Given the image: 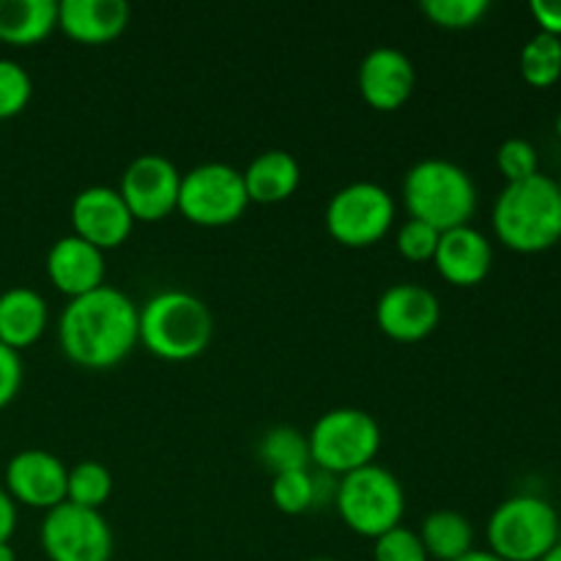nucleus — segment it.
Masks as SVG:
<instances>
[{
  "instance_id": "f257e3e1",
  "label": "nucleus",
  "mask_w": 561,
  "mask_h": 561,
  "mask_svg": "<svg viewBox=\"0 0 561 561\" xmlns=\"http://www.w3.org/2000/svg\"><path fill=\"white\" fill-rule=\"evenodd\" d=\"M64 354L88 370H107L140 343V307L113 285L69 299L58 321Z\"/></svg>"
},
{
  "instance_id": "f03ea898",
  "label": "nucleus",
  "mask_w": 561,
  "mask_h": 561,
  "mask_svg": "<svg viewBox=\"0 0 561 561\" xmlns=\"http://www.w3.org/2000/svg\"><path fill=\"white\" fill-rule=\"evenodd\" d=\"M493 230L504 247L524 255L557 247L561 241V190L557 179L537 173L504 186L493 203Z\"/></svg>"
},
{
  "instance_id": "7ed1b4c3",
  "label": "nucleus",
  "mask_w": 561,
  "mask_h": 561,
  "mask_svg": "<svg viewBox=\"0 0 561 561\" xmlns=\"http://www.w3.org/2000/svg\"><path fill=\"white\" fill-rule=\"evenodd\" d=\"M211 340V310L190 290H159L140 307V343L159 359H197Z\"/></svg>"
},
{
  "instance_id": "20e7f679",
  "label": "nucleus",
  "mask_w": 561,
  "mask_h": 561,
  "mask_svg": "<svg viewBox=\"0 0 561 561\" xmlns=\"http://www.w3.org/2000/svg\"><path fill=\"white\" fill-rule=\"evenodd\" d=\"M403 203L414 219L433 225L438 233L469 225L477 208V184L449 159H422L403 179Z\"/></svg>"
},
{
  "instance_id": "39448f33",
  "label": "nucleus",
  "mask_w": 561,
  "mask_h": 561,
  "mask_svg": "<svg viewBox=\"0 0 561 561\" xmlns=\"http://www.w3.org/2000/svg\"><path fill=\"white\" fill-rule=\"evenodd\" d=\"M488 551L504 561H540L561 542L559 513L546 499H507L488 518Z\"/></svg>"
},
{
  "instance_id": "423d86ee",
  "label": "nucleus",
  "mask_w": 561,
  "mask_h": 561,
  "mask_svg": "<svg viewBox=\"0 0 561 561\" xmlns=\"http://www.w3.org/2000/svg\"><path fill=\"white\" fill-rule=\"evenodd\" d=\"M334 504L351 531L376 540L400 526L405 513V493L392 471L370 463L340 480Z\"/></svg>"
},
{
  "instance_id": "0eeeda50",
  "label": "nucleus",
  "mask_w": 561,
  "mask_h": 561,
  "mask_svg": "<svg viewBox=\"0 0 561 561\" xmlns=\"http://www.w3.org/2000/svg\"><path fill=\"white\" fill-rule=\"evenodd\" d=\"M310 460L332 474H351L376 460L381 449V427L362 409H332L321 414L307 433Z\"/></svg>"
},
{
  "instance_id": "6e6552de",
  "label": "nucleus",
  "mask_w": 561,
  "mask_h": 561,
  "mask_svg": "<svg viewBox=\"0 0 561 561\" xmlns=\"http://www.w3.org/2000/svg\"><path fill=\"white\" fill-rule=\"evenodd\" d=\"M250 206L244 175L233 164L203 162L181 175L179 208L190 222L201 228L233 225Z\"/></svg>"
},
{
  "instance_id": "1a4fd4ad",
  "label": "nucleus",
  "mask_w": 561,
  "mask_h": 561,
  "mask_svg": "<svg viewBox=\"0 0 561 561\" xmlns=\"http://www.w3.org/2000/svg\"><path fill=\"white\" fill-rule=\"evenodd\" d=\"M327 230L343 247H370L389 233L394 201L376 181H354L327 203Z\"/></svg>"
},
{
  "instance_id": "9d476101",
  "label": "nucleus",
  "mask_w": 561,
  "mask_h": 561,
  "mask_svg": "<svg viewBox=\"0 0 561 561\" xmlns=\"http://www.w3.org/2000/svg\"><path fill=\"white\" fill-rule=\"evenodd\" d=\"M42 548L49 561H110L115 540L102 510L64 502L44 515Z\"/></svg>"
},
{
  "instance_id": "9b49d317",
  "label": "nucleus",
  "mask_w": 561,
  "mask_h": 561,
  "mask_svg": "<svg viewBox=\"0 0 561 561\" xmlns=\"http://www.w3.org/2000/svg\"><path fill=\"white\" fill-rule=\"evenodd\" d=\"M181 173L162 153H140L126 164L118 195L135 222H159L179 208Z\"/></svg>"
},
{
  "instance_id": "f8f14e48",
  "label": "nucleus",
  "mask_w": 561,
  "mask_h": 561,
  "mask_svg": "<svg viewBox=\"0 0 561 561\" xmlns=\"http://www.w3.org/2000/svg\"><path fill=\"white\" fill-rule=\"evenodd\" d=\"M438 321H442V301L425 285H392L383 290L376 305L378 329L398 343H420L431 337Z\"/></svg>"
},
{
  "instance_id": "ddd939ff",
  "label": "nucleus",
  "mask_w": 561,
  "mask_h": 561,
  "mask_svg": "<svg viewBox=\"0 0 561 561\" xmlns=\"http://www.w3.org/2000/svg\"><path fill=\"white\" fill-rule=\"evenodd\" d=\"M69 469L47 449H22L5 463V491L14 502L36 510H53L66 502Z\"/></svg>"
},
{
  "instance_id": "4468645a",
  "label": "nucleus",
  "mask_w": 561,
  "mask_h": 561,
  "mask_svg": "<svg viewBox=\"0 0 561 561\" xmlns=\"http://www.w3.org/2000/svg\"><path fill=\"white\" fill-rule=\"evenodd\" d=\"M71 228L75 236L102 252L115 250L129 239L135 217L126 208L124 197L113 186H88L71 201Z\"/></svg>"
},
{
  "instance_id": "2eb2a0df",
  "label": "nucleus",
  "mask_w": 561,
  "mask_h": 561,
  "mask_svg": "<svg viewBox=\"0 0 561 561\" xmlns=\"http://www.w3.org/2000/svg\"><path fill=\"white\" fill-rule=\"evenodd\" d=\"M356 82H359L362 99L370 107L392 113V110L403 107L414 93V60L398 47H376L362 58Z\"/></svg>"
},
{
  "instance_id": "dca6fc26",
  "label": "nucleus",
  "mask_w": 561,
  "mask_h": 561,
  "mask_svg": "<svg viewBox=\"0 0 561 561\" xmlns=\"http://www.w3.org/2000/svg\"><path fill=\"white\" fill-rule=\"evenodd\" d=\"M433 263L447 283L458 285V288H471L491 274L493 247L485 233L471 225H460V228L444 230Z\"/></svg>"
},
{
  "instance_id": "f3484780",
  "label": "nucleus",
  "mask_w": 561,
  "mask_h": 561,
  "mask_svg": "<svg viewBox=\"0 0 561 561\" xmlns=\"http://www.w3.org/2000/svg\"><path fill=\"white\" fill-rule=\"evenodd\" d=\"M47 277L69 299L104 285V252L80 236H64L47 252Z\"/></svg>"
},
{
  "instance_id": "a211bd4d",
  "label": "nucleus",
  "mask_w": 561,
  "mask_h": 561,
  "mask_svg": "<svg viewBox=\"0 0 561 561\" xmlns=\"http://www.w3.org/2000/svg\"><path fill=\"white\" fill-rule=\"evenodd\" d=\"M126 0H64L58 3V27L80 44H107L129 27Z\"/></svg>"
},
{
  "instance_id": "6ab92c4d",
  "label": "nucleus",
  "mask_w": 561,
  "mask_h": 561,
  "mask_svg": "<svg viewBox=\"0 0 561 561\" xmlns=\"http://www.w3.org/2000/svg\"><path fill=\"white\" fill-rule=\"evenodd\" d=\"M47 301L38 290L14 285L0 294V343L20 351L36 343L47 329Z\"/></svg>"
},
{
  "instance_id": "aec40b11",
  "label": "nucleus",
  "mask_w": 561,
  "mask_h": 561,
  "mask_svg": "<svg viewBox=\"0 0 561 561\" xmlns=\"http://www.w3.org/2000/svg\"><path fill=\"white\" fill-rule=\"evenodd\" d=\"M241 175H244L250 203H263V206L288 201L301 184L299 159L283 148L257 153Z\"/></svg>"
},
{
  "instance_id": "412c9836",
  "label": "nucleus",
  "mask_w": 561,
  "mask_h": 561,
  "mask_svg": "<svg viewBox=\"0 0 561 561\" xmlns=\"http://www.w3.org/2000/svg\"><path fill=\"white\" fill-rule=\"evenodd\" d=\"M58 27L55 0H0V42L27 47Z\"/></svg>"
},
{
  "instance_id": "4be33fe9",
  "label": "nucleus",
  "mask_w": 561,
  "mask_h": 561,
  "mask_svg": "<svg viewBox=\"0 0 561 561\" xmlns=\"http://www.w3.org/2000/svg\"><path fill=\"white\" fill-rule=\"evenodd\" d=\"M420 540L431 559L458 561L474 551V526L455 510H436L422 520Z\"/></svg>"
},
{
  "instance_id": "5701e85b",
  "label": "nucleus",
  "mask_w": 561,
  "mask_h": 561,
  "mask_svg": "<svg viewBox=\"0 0 561 561\" xmlns=\"http://www.w3.org/2000/svg\"><path fill=\"white\" fill-rule=\"evenodd\" d=\"M257 458L263 460V466L272 474L307 469V463H310V442L296 427H272L268 433H263L261 444H257Z\"/></svg>"
},
{
  "instance_id": "b1692460",
  "label": "nucleus",
  "mask_w": 561,
  "mask_h": 561,
  "mask_svg": "<svg viewBox=\"0 0 561 561\" xmlns=\"http://www.w3.org/2000/svg\"><path fill=\"white\" fill-rule=\"evenodd\" d=\"M520 75L531 88H551L561 77V38L535 33L520 49Z\"/></svg>"
},
{
  "instance_id": "393cba45",
  "label": "nucleus",
  "mask_w": 561,
  "mask_h": 561,
  "mask_svg": "<svg viewBox=\"0 0 561 561\" xmlns=\"http://www.w3.org/2000/svg\"><path fill=\"white\" fill-rule=\"evenodd\" d=\"M113 493V474L96 460H80L69 469L66 482V502L85 510H102Z\"/></svg>"
},
{
  "instance_id": "a878e982",
  "label": "nucleus",
  "mask_w": 561,
  "mask_h": 561,
  "mask_svg": "<svg viewBox=\"0 0 561 561\" xmlns=\"http://www.w3.org/2000/svg\"><path fill=\"white\" fill-rule=\"evenodd\" d=\"M316 499H318V482L316 477L310 474V469L274 474L272 502L279 513L301 515L316 504Z\"/></svg>"
},
{
  "instance_id": "bb28decb",
  "label": "nucleus",
  "mask_w": 561,
  "mask_h": 561,
  "mask_svg": "<svg viewBox=\"0 0 561 561\" xmlns=\"http://www.w3.org/2000/svg\"><path fill=\"white\" fill-rule=\"evenodd\" d=\"M491 11L488 0H422V14L447 31L474 27Z\"/></svg>"
},
{
  "instance_id": "cd10ccee",
  "label": "nucleus",
  "mask_w": 561,
  "mask_h": 561,
  "mask_svg": "<svg viewBox=\"0 0 561 561\" xmlns=\"http://www.w3.org/2000/svg\"><path fill=\"white\" fill-rule=\"evenodd\" d=\"M33 96V80L25 66L11 58H0V121L14 118L27 107Z\"/></svg>"
},
{
  "instance_id": "c85d7f7f",
  "label": "nucleus",
  "mask_w": 561,
  "mask_h": 561,
  "mask_svg": "<svg viewBox=\"0 0 561 561\" xmlns=\"http://www.w3.org/2000/svg\"><path fill=\"white\" fill-rule=\"evenodd\" d=\"M496 164L499 173L507 179V184L515 181H526L531 175L540 173V157H537V148L531 146L524 137H510L499 146L496 151Z\"/></svg>"
},
{
  "instance_id": "c756f323",
  "label": "nucleus",
  "mask_w": 561,
  "mask_h": 561,
  "mask_svg": "<svg viewBox=\"0 0 561 561\" xmlns=\"http://www.w3.org/2000/svg\"><path fill=\"white\" fill-rule=\"evenodd\" d=\"M373 559L376 561H431L425 546H422L420 535L405 529L403 524L389 529L387 535L376 537L373 546Z\"/></svg>"
},
{
  "instance_id": "7c9ffc66",
  "label": "nucleus",
  "mask_w": 561,
  "mask_h": 561,
  "mask_svg": "<svg viewBox=\"0 0 561 561\" xmlns=\"http://www.w3.org/2000/svg\"><path fill=\"white\" fill-rule=\"evenodd\" d=\"M442 233H438L433 225L422 222V219H405L398 230V250L405 261H414V263H425L433 261L436 255V247Z\"/></svg>"
},
{
  "instance_id": "2f4dec72",
  "label": "nucleus",
  "mask_w": 561,
  "mask_h": 561,
  "mask_svg": "<svg viewBox=\"0 0 561 561\" xmlns=\"http://www.w3.org/2000/svg\"><path fill=\"white\" fill-rule=\"evenodd\" d=\"M20 387H22L20 351L0 343V409H5V405L20 394Z\"/></svg>"
},
{
  "instance_id": "473e14b6",
  "label": "nucleus",
  "mask_w": 561,
  "mask_h": 561,
  "mask_svg": "<svg viewBox=\"0 0 561 561\" xmlns=\"http://www.w3.org/2000/svg\"><path fill=\"white\" fill-rule=\"evenodd\" d=\"M529 11L540 33L561 38V0H531Z\"/></svg>"
},
{
  "instance_id": "72a5a7b5",
  "label": "nucleus",
  "mask_w": 561,
  "mask_h": 561,
  "mask_svg": "<svg viewBox=\"0 0 561 561\" xmlns=\"http://www.w3.org/2000/svg\"><path fill=\"white\" fill-rule=\"evenodd\" d=\"M16 529V502L9 496L3 485H0V542H9Z\"/></svg>"
},
{
  "instance_id": "f704fd0d",
  "label": "nucleus",
  "mask_w": 561,
  "mask_h": 561,
  "mask_svg": "<svg viewBox=\"0 0 561 561\" xmlns=\"http://www.w3.org/2000/svg\"><path fill=\"white\" fill-rule=\"evenodd\" d=\"M458 561H504V559H499L496 553H491L488 548H485V551H482V548H474V551H469L466 557H460Z\"/></svg>"
},
{
  "instance_id": "c9c22d12",
  "label": "nucleus",
  "mask_w": 561,
  "mask_h": 561,
  "mask_svg": "<svg viewBox=\"0 0 561 561\" xmlns=\"http://www.w3.org/2000/svg\"><path fill=\"white\" fill-rule=\"evenodd\" d=\"M0 561H16L14 548H11L9 542H0Z\"/></svg>"
},
{
  "instance_id": "e433bc0d",
  "label": "nucleus",
  "mask_w": 561,
  "mask_h": 561,
  "mask_svg": "<svg viewBox=\"0 0 561 561\" xmlns=\"http://www.w3.org/2000/svg\"><path fill=\"white\" fill-rule=\"evenodd\" d=\"M540 561H561V542H559V546H557V548H553V551H551V553H548V557H546V559H540Z\"/></svg>"
},
{
  "instance_id": "4c0bfd02",
  "label": "nucleus",
  "mask_w": 561,
  "mask_h": 561,
  "mask_svg": "<svg viewBox=\"0 0 561 561\" xmlns=\"http://www.w3.org/2000/svg\"><path fill=\"white\" fill-rule=\"evenodd\" d=\"M557 135H559V140H561V110H559V115H557Z\"/></svg>"
},
{
  "instance_id": "58836bf2",
  "label": "nucleus",
  "mask_w": 561,
  "mask_h": 561,
  "mask_svg": "<svg viewBox=\"0 0 561 561\" xmlns=\"http://www.w3.org/2000/svg\"><path fill=\"white\" fill-rule=\"evenodd\" d=\"M307 561H337V559H329V557H318V559H307Z\"/></svg>"
},
{
  "instance_id": "ea45409f",
  "label": "nucleus",
  "mask_w": 561,
  "mask_h": 561,
  "mask_svg": "<svg viewBox=\"0 0 561 561\" xmlns=\"http://www.w3.org/2000/svg\"><path fill=\"white\" fill-rule=\"evenodd\" d=\"M557 184H559V190H561V173H559V179H557Z\"/></svg>"
},
{
  "instance_id": "a19ab883",
  "label": "nucleus",
  "mask_w": 561,
  "mask_h": 561,
  "mask_svg": "<svg viewBox=\"0 0 561 561\" xmlns=\"http://www.w3.org/2000/svg\"><path fill=\"white\" fill-rule=\"evenodd\" d=\"M559 529H561V515H559Z\"/></svg>"
}]
</instances>
